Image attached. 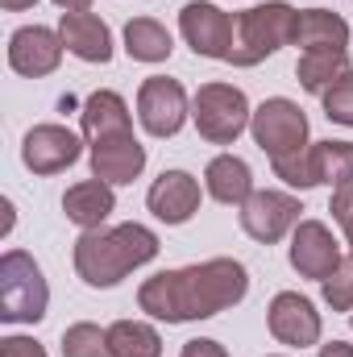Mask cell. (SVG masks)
<instances>
[{
	"label": "cell",
	"mask_w": 353,
	"mask_h": 357,
	"mask_svg": "<svg viewBox=\"0 0 353 357\" xmlns=\"http://www.w3.org/2000/svg\"><path fill=\"white\" fill-rule=\"evenodd\" d=\"M246 291H250V270L237 258H208L146 278L137 287V307L163 324H191L237 307Z\"/></svg>",
	"instance_id": "6da1fadb"
},
{
	"label": "cell",
	"mask_w": 353,
	"mask_h": 357,
	"mask_svg": "<svg viewBox=\"0 0 353 357\" xmlns=\"http://www.w3.org/2000/svg\"><path fill=\"white\" fill-rule=\"evenodd\" d=\"M158 250H163L158 233L137 220L112 225V229H88L75 241V274L96 291H108V287L125 282L137 266L154 262Z\"/></svg>",
	"instance_id": "7a4b0ae2"
},
{
	"label": "cell",
	"mask_w": 353,
	"mask_h": 357,
	"mask_svg": "<svg viewBox=\"0 0 353 357\" xmlns=\"http://www.w3.org/2000/svg\"><path fill=\"white\" fill-rule=\"evenodd\" d=\"M295 21L299 8H291L287 0H266L246 13L233 17L237 38H233V67H258L270 54H278L283 46H295Z\"/></svg>",
	"instance_id": "3957f363"
},
{
	"label": "cell",
	"mask_w": 353,
	"mask_h": 357,
	"mask_svg": "<svg viewBox=\"0 0 353 357\" xmlns=\"http://www.w3.org/2000/svg\"><path fill=\"white\" fill-rule=\"evenodd\" d=\"M50 307V287L42 266L25 250H4L0 258V320L4 324H38Z\"/></svg>",
	"instance_id": "277c9868"
},
{
	"label": "cell",
	"mask_w": 353,
	"mask_h": 357,
	"mask_svg": "<svg viewBox=\"0 0 353 357\" xmlns=\"http://www.w3.org/2000/svg\"><path fill=\"white\" fill-rule=\"evenodd\" d=\"M250 116H254V108H250L246 91L233 88V84H220V79L204 84V88L195 91V100H191L195 133L208 146H233L250 129Z\"/></svg>",
	"instance_id": "5b68a950"
},
{
	"label": "cell",
	"mask_w": 353,
	"mask_h": 357,
	"mask_svg": "<svg viewBox=\"0 0 353 357\" xmlns=\"http://www.w3.org/2000/svg\"><path fill=\"white\" fill-rule=\"evenodd\" d=\"M270 167L295 191H308V187H320V183L345 187V183H353V142H333V137L312 142L308 150H299L291 158H278Z\"/></svg>",
	"instance_id": "8992f818"
},
{
	"label": "cell",
	"mask_w": 353,
	"mask_h": 357,
	"mask_svg": "<svg viewBox=\"0 0 353 357\" xmlns=\"http://www.w3.org/2000/svg\"><path fill=\"white\" fill-rule=\"evenodd\" d=\"M250 133H254L258 150H262L270 162L291 158V154H299V150L312 146V142H308V116H303V108H299L295 100H287V96H270V100H262V104L254 108Z\"/></svg>",
	"instance_id": "52a82bcc"
},
{
	"label": "cell",
	"mask_w": 353,
	"mask_h": 357,
	"mask_svg": "<svg viewBox=\"0 0 353 357\" xmlns=\"http://www.w3.org/2000/svg\"><path fill=\"white\" fill-rule=\"evenodd\" d=\"M179 33L183 42L200 54V59H216V63H229L233 59V38H237V25L225 8H216L212 0H191L183 4L179 13Z\"/></svg>",
	"instance_id": "ba28073f"
},
{
	"label": "cell",
	"mask_w": 353,
	"mask_h": 357,
	"mask_svg": "<svg viewBox=\"0 0 353 357\" xmlns=\"http://www.w3.org/2000/svg\"><path fill=\"white\" fill-rule=\"evenodd\" d=\"M187 116H191V104H187V91H183L179 79H167V75L142 79V88H137V121H142V129L150 137H175Z\"/></svg>",
	"instance_id": "9c48e42d"
},
{
	"label": "cell",
	"mask_w": 353,
	"mask_h": 357,
	"mask_svg": "<svg viewBox=\"0 0 353 357\" xmlns=\"http://www.w3.org/2000/svg\"><path fill=\"white\" fill-rule=\"evenodd\" d=\"M266 324H270V337L287 349H312L320 345V333H324L316 303L299 291H278L266 307Z\"/></svg>",
	"instance_id": "30bf717a"
},
{
	"label": "cell",
	"mask_w": 353,
	"mask_h": 357,
	"mask_svg": "<svg viewBox=\"0 0 353 357\" xmlns=\"http://www.w3.org/2000/svg\"><path fill=\"white\" fill-rule=\"evenodd\" d=\"M299 212H303V204L291 191H270V187H262V191H254L241 204V229H246V237H254L262 245H274L287 233H295Z\"/></svg>",
	"instance_id": "8fae6325"
},
{
	"label": "cell",
	"mask_w": 353,
	"mask_h": 357,
	"mask_svg": "<svg viewBox=\"0 0 353 357\" xmlns=\"http://www.w3.org/2000/svg\"><path fill=\"white\" fill-rule=\"evenodd\" d=\"M287 258H291V270H295L299 278L324 282L333 270L341 266L345 254H341V241L333 237V229H329L324 220H299L295 233H291Z\"/></svg>",
	"instance_id": "7c38bea8"
},
{
	"label": "cell",
	"mask_w": 353,
	"mask_h": 357,
	"mask_svg": "<svg viewBox=\"0 0 353 357\" xmlns=\"http://www.w3.org/2000/svg\"><path fill=\"white\" fill-rule=\"evenodd\" d=\"M63 33L59 29H46V25H21L13 29L8 38V67L25 79H42V75H54L59 63H63Z\"/></svg>",
	"instance_id": "4fadbf2b"
},
{
	"label": "cell",
	"mask_w": 353,
	"mask_h": 357,
	"mask_svg": "<svg viewBox=\"0 0 353 357\" xmlns=\"http://www.w3.org/2000/svg\"><path fill=\"white\" fill-rule=\"evenodd\" d=\"M80 154H84V142L67 125H33L21 142V162L33 175H59V171L75 167Z\"/></svg>",
	"instance_id": "5bb4252c"
},
{
	"label": "cell",
	"mask_w": 353,
	"mask_h": 357,
	"mask_svg": "<svg viewBox=\"0 0 353 357\" xmlns=\"http://www.w3.org/2000/svg\"><path fill=\"white\" fill-rule=\"evenodd\" d=\"M146 171V146L129 133H112L91 142V178H104L108 187H125Z\"/></svg>",
	"instance_id": "9a60e30c"
},
{
	"label": "cell",
	"mask_w": 353,
	"mask_h": 357,
	"mask_svg": "<svg viewBox=\"0 0 353 357\" xmlns=\"http://www.w3.org/2000/svg\"><path fill=\"white\" fill-rule=\"evenodd\" d=\"M200 199H204L200 178L187 175V171H163L150 183V191H146V208L163 225H187L200 212Z\"/></svg>",
	"instance_id": "2e32d148"
},
{
	"label": "cell",
	"mask_w": 353,
	"mask_h": 357,
	"mask_svg": "<svg viewBox=\"0 0 353 357\" xmlns=\"http://www.w3.org/2000/svg\"><path fill=\"white\" fill-rule=\"evenodd\" d=\"M59 33H63V46L84 59V63H108L112 59V33L108 25L96 17V13H63L59 17Z\"/></svg>",
	"instance_id": "e0dca14e"
},
{
	"label": "cell",
	"mask_w": 353,
	"mask_h": 357,
	"mask_svg": "<svg viewBox=\"0 0 353 357\" xmlns=\"http://www.w3.org/2000/svg\"><path fill=\"white\" fill-rule=\"evenodd\" d=\"M204 187H208V195H212L216 204H225V208H241V204L258 191L250 162L237 158V154H216V158L204 167Z\"/></svg>",
	"instance_id": "ac0fdd59"
},
{
	"label": "cell",
	"mask_w": 353,
	"mask_h": 357,
	"mask_svg": "<svg viewBox=\"0 0 353 357\" xmlns=\"http://www.w3.org/2000/svg\"><path fill=\"white\" fill-rule=\"evenodd\" d=\"M63 212L75 229H104V220L117 212V195L104 178H84V183H71L67 195H63Z\"/></svg>",
	"instance_id": "d6986e66"
},
{
	"label": "cell",
	"mask_w": 353,
	"mask_h": 357,
	"mask_svg": "<svg viewBox=\"0 0 353 357\" xmlns=\"http://www.w3.org/2000/svg\"><path fill=\"white\" fill-rule=\"evenodd\" d=\"M133 129V116H129V104H125V96L121 91H91L88 100H84V137L91 142H100V137H112V133H129Z\"/></svg>",
	"instance_id": "ffe728a7"
},
{
	"label": "cell",
	"mask_w": 353,
	"mask_h": 357,
	"mask_svg": "<svg viewBox=\"0 0 353 357\" xmlns=\"http://www.w3.org/2000/svg\"><path fill=\"white\" fill-rule=\"evenodd\" d=\"M295 46L303 50H350V21L329 8H299Z\"/></svg>",
	"instance_id": "44dd1931"
},
{
	"label": "cell",
	"mask_w": 353,
	"mask_h": 357,
	"mask_svg": "<svg viewBox=\"0 0 353 357\" xmlns=\"http://www.w3.org/2000/svg\"><path fill=\"white\" fill-rule=\"evenodd\" d=\"M125 50L133 63H167L171 50H175V38L163 21L154 17H133L125 25Z\"/></svg>",
	"instance_id": "7402d4cb"
},
{
	"label": "cell",
	"mask_w": 353,
	"mask_h": 357,
	"mask_svg": "<svg viewBox=\"0 0 353 357\" xmlns=\"http://www.w3.org/2000/svg\"><path fill=\"white\" fill-rule=\"evenodd\" d=\"M350 67V50H303L299 54V63H295V75H299V84L308 91H316V96H324V91L333 88Z\"/></svg>",
	"instance_id": "603a6c76"
},
{
	"label": "cell",
	"mask_w": 353,
	"mask_h": 357,
	"mask_svg": "<svg viewBox=\"0 0 353 357\" xmlns=\"http://www.w3.org/2000/svg\"><path fill=\"white\" fill-rule=\"evenodd\" d=\"M108 354L112 357H163V337L146 320H117V324H108Z\"/></svg>",
	"instance_id": "cb8c5ba5"
},
{
	"label": "cell",
	"mask_w": 353,
	"mask_h": 357,
	"mask_svg": "<svg viewBox=\"0 0 353 357\" xmlns=\"http://www.w3.org/2000/svg\"><path fill=\"white\" fill-rule=\"evenodd\" d=\"M63 357H112L108 354V328L80 320L63 333Z\"/></svg>",
	"instance_id": "d4e9b609"
},
{
	"label": "cell",
	"mask_w": 353,
	"mask_h": 357,
	"mask_svg": "<svg viewBox=\"0 0 353 357\" xmlns=\"http://www.w3.org/2000/svg\"><path fill=\"white\" fill-rule=\"evenodd\" d=\"M320 291H324V303L333 312H353V254L341 258V266L320 282Z\"/></svg>",
	"instance_id": "484cf974"
},
{
	"label": "cell",
	"mask_w": 353,
	"mask_h": 357,
	"mask_svg": "<svg viewBox=\"0 0 353 357\" xmlns=\"http://www.w3.org/2000/svg\"><path fill=\"white\" fill-rule=\"evenodd\" d=\"M320 104H324V116H329V121H337V125L353 129V71H345L333 88L324 91Z\"/></svg>",
	"instance_id": "4316f807"
},
{
	"label": "cell",
	"mask_w": 353,
	"mask_h": 357,
	"mask_svg": "<svg viewBox=\"0 0 353 357\" xmlns=\"http://www.w3.org/2000/svg\"><path fill=\"white\" fill-rule=\"evenodd\" d=\"M329 212H333V220L341 225V233H345V241H350V250H353V183H345V187H333Z\"/></svg>",
	"instance_id": "83f0119b"
},
{
	"label": "cell",
	"mask_w": 353,
	"mask_h": 357,
	"mask_svg": "<svg viewBox=\"0 0 353 357\" xmlns=\"http://www.w3.org/2000/svg\"><path fill=\"white\" fill-rule=\"evenodd\" d=\"M0 357H46V349H42L33 337H17V333H13V337L0 341Z\"/></svg>",
	"instance_id": "f1b7e54d"
},
{
	"label": "cell",
	"mask_w": 353,
	"mask_h": 357,
	"mask_svg": "<svg viewBox=\"0 0 353 357\" xmlns=\"http://www.w3.org/2000/svg\"><path fill=\"white\" fill-rule=\"evenodd\" d=\"M179 357H229L225 354V345L220 341H212V337H195V341H187Z\"/></svg>",
	"instance_id": "f546056e"
},
{
	"label": "cell",
	"mask_w": 353,
	"mask_h": 357,
	"mask_svg": "<svg viewBox=\"0 0 353 357\" xmlns=\"http://www.w3.org/2000/svg\"><path fill=\"white\" fill-rule=\"evenodd\" d=\"M320 357H353V345L350 341H329V345H320Z\"/></svg>",
	"instance_id": "4dcf8cb0"
},
{
	"label": "cell",
	"mask_w": 353,
	"mask_h": 357,
	"mask_svg": "<svg viewBox=\"0 0 353 357\" xmlns=\"http://www.w3.org/2000/svg\"><path fill=\"white\" fill-rule=\"evenodd\" d=\"M54 4H59L63 13H88L91 8V0H54Z\"/></svg>",
	"instance_id": "1f68e13d"
},
{
	"label": "cell",
	"mask_w": 353,
	"mask_h": 357,
	"mask_svg": "<svg viewBox=\"0 0 353 357\" xmlns=\"http://www.w3.org/2000/svg\"><path fill=\"white\" fill-rule=\"evenodd\" d=\"M38 0H0V8H8V13H25V8H33Z\"/></svg>",
	"instance_id": "d6a6232c"
},
{
	"label": "cell",
	"mask_w": 353,
	"mask_h": 357,
	"mask_svg": "<svg viewBox=\"0 0 353 357\" xmlns=\"http://www.w3.org/2000/svg\"><path fill=\"white\" fill-rule=\"evenodd\" d=\"M0 212H4V225H0V233H8V229H13V204L4 199V204H0Z\"/></svg>",
	"instance_id": "836d02e7"
},
{
	"label": "cell",
	"mask_w": 353,
	"mask_h": 357,
	"mask_svg": "<svg viewBox=\"0 0 353 357\" xmlns=\"http://www.w3.org/2000/svg\"><path fill=\"white\" fill-rule=\"evenodd\" d=\"M350 324H353V312H350Z\"/></svg>",
	"instance_id": "e575fe53"
},
{
	"label": "cell",
	"mask_w": 353,
	"mask_h": 357,
	"mask_svg": "<svg viewBox=\"0 0 353 357\" xmlns=\"http://www.w3.org/2000/svg\"><path fill=\"white\" fill-rule=\"evenodd\" d=\"M274 357H283V354H274Z\"/></svg>",
	"instance_id": "d590c367"
}]
</instances>
